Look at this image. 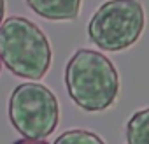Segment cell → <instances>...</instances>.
Wrapping results in <instances>:
<instances>
[{
    "mask_svg": "<svg viewBox=\"0 0 149 144\" xmlns=\"http://www.w3.org/2000/svg\"><path fill=\"white\" fill-rule=\"evenodd\" d=\"M68 97L83 111L109 109L119 95V74L114 63L100 51L77 49L65 67Z\"/></svg>",
    "mask_w": 149,
    "mask_h": 144,
    "instance_id": "1",
    "label": "cell"
},
{
    "mask_svg": "<svg viewBox=\"0 0 149 144\" xmlns=\"http://www.w3.org/2000/svg\"><path fill=\"white\" fill-rule=\"evenodd\" d=\"M146 27V13L139 0H107L88 23V39L100 49L116 53L133 46Z\"/></svg>",
    "mask_w": 149,
    "mask_h": 144,
    "instance_id": "3",
    "label": "cell"
},
{
    "mask_svg": "<svg viewBox=\"0 0 149 144\" xmlns=\"http://www.w3.org/2000/svg\"><path fill=\"white\" fill-rule=\"evenodd\" d=\"M53 144H105V142L95 132L74 128V130H67L61 135H58Z\"/></svg>",
    "mask_w": 149,
    "mask_h": 144,
    "instance_id": "7",
    "label": "cell"
},
{
    "mask_svg": "<svg viewBox=\"0 0 149 144\" xmlns=\"http://www.w3.org/2000/svg\"><path fill=\"white\" fill-rule=\"evenodd\" d=\"M6 16V0H0V25L4 23V18Z\"/></svg>",
    "mask_w": 149,
    "mask_h": 144,
    "instance_id": "9",
    "label": "cell"
},
{
    "mask_svg": "<svg viewBox=\"0 0 149 144\" xmlns=\"http://www.w3.org/2000/svg\"><path fill=\"white\" fill-rule=\"evenodd\" d=\"M9 120L25 139L42 141L60 121L56 95L40 83L18 85L9 99Z\"/></svg>",
    "mask_w": 149,
    "mask_h": 144,
    "instance_id": "4",
    "label": "cell"
},
{
    "mask_svg": "<svg viewBox=\"0 0 149 144\" xmlns=\"http://www.w3.org/2000/svg\"><path fill=\"white\" fill-rule=\"evenodd\" d=\"M13 144H47V142H44V141H35V139H19V141H16V142H13Z\"/></svg>",
    "mask_w": 149,
    "mask_h": 144,
    "instance_id": "8",
    "label": "cell"
},
{
    "mask_svg": "<svg viewBox=\"0 0 149 144\" xmlns=\"http://www.w3.org/2000/svg\"><path fill=\"white\" fill-rule=\"evenodd\" d=\"M53 51L46 34L28 18L11 16L0 25V62L16 78L42 79L51 67Z\"/></svg>",
    "mask_w": 149,
    "mask_h": 144,
    "instance_id": "2",
    "label": "cell"
},
{
    "mask_svg": "<svg viewBox=\"0 0 149 144\" xmlns=\"http://www.w3.org/2000/svg\"><path fill=\"white\" fill-rule=\"evenodd\" d=\"M83 0H26V6L44 20L70 21L81 13Z\"/></svg>",
    "mask_w": 149,
    "mask_h": 144,
    "instance_id": "5",
    "label": "cell"
},
{
    "mask_svg": "<svg viewBox=\"0 0 149 144\" xmlns=\"http://www.w3.org/2000/svg\"><path fill=\"white\" fill-rule=\"evenodd\" d=\"M0 67H2V62H0Z\"/></svg>",
    "mask_w": 149,
    "mask_h": 144,
    "instance_id": "10",
    "label": "cell"
},
{
    "mask_svg": "<svg viewBox=\"0 0 149 144\" xmlns=\"http://www.w3.org/2000/svg\"><path fill=\"white\" fill-rule=\"evenodd\" d=\"M126 144H149V107L133 113L128 120Z\"/></svg>",
    "mask_w": 149,
    "mask_h": 144,
    "instance_id": "6",
    "label": "cell"
}]
</instances>
